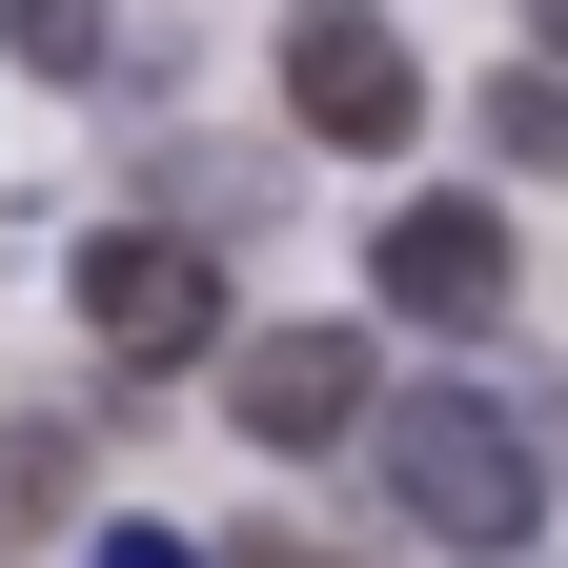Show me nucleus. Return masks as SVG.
<instances>
[{
	"mask_svg": "<svg viewBox=\"0 0 568 568\" xmlns=\"http://www.w3.org/2000/svg\"><path fill=\"white\" fill-rule=\"evenodd\" d=\"M366 447H386V508H406L426 548H467V568H508L528 508H548V487H528V426L487 406V386H406Z\"/></svg>",
	"mask_w": 568,
	"mask_h": 568,
	"instance_id": "obj_1",
	"label": "nucleus"
},
{
	"mask_svg": "<svg viewBox=\"0 0 568 568\" xmlns=\"http://www.w3.org/2000/svg\"><path fill=\"white\" fill-rule=\"evenodd\" d=\"M284 122L345 142V163H406V142H426V61H406V21L305 0V21H284Z\"/></svg>",
	"mask_w": 568,
	"mask_h": 568,
	"instance_id": "obj_2",
	"label": "nucleus"
},
{
	"mask_svg": "<svg viewBox=\"0 0 568 568\" xmlns=\"http://www.w3.org/2000/svg\"><path fill=\"white\" fill-rule=\"evenodd\" d=\"M82 325L122 345V366H203V345H244V325H224V264H203L183 224H102V244H82Z\"/></svg>",
	"mask_w": 568,
	"mask_h": 568,
	"instance_id": "obj_3",
	"label": "nucleus"
},
{
	"mask_svg": "<svg viewBox=\"0 0 568 568\" xmlns=\"http://www.w3.org/2000/svg\"><path fill=\"white\" fill-rule=\"evenodd\" d=\"M224 426L264 467H305V447H345V426H386V386H366L345 325H264V345H224Z\"/></svg>",
	"mask_w": 568,
	"mask_h": 568,
	"instance_id": "obj_4",
	"label": "nucleus"
},
{
	"mask_svg": "<svg viewBox=\"0 0 568 568\" xmlns=\"http://www.w3.org/2000/svg\"><path fill=\"white\" fill-rule=\"evenodd\" d=\"M386 305L406 325H487L508 305V224L487 203H386Z\"/></svg>",
	"mask_w": 568,
	"mask_h": 568,
	"instance_id": "obj_5",
	"label": "nucleus"
},
{
	"mask_svg": "<svg viewBox=\"0 0 568 568\" xmlns=\"http://www.w3.org/2000/svg\"><path fill=\"white\" fill-rule=\"evenodd\" d=\"M0 61H41V82H102V61H122V0H0Z\"/></svg>",
	"mask_w": 568,
	"mask_h": 568,
	"instance_id": "obj_6",
	"label": "nucleus"
},
{
	"mask_svg": "<svg viewBox=\"0 0 568 568\" xmlns=\"http://www.w3.org/2000/svg\"><path fill=\"white\" fill-rule=\"evenodd\" d=\"M487 142H508V163H568V82H508V102H487Z\"/></svg>",
	"mask_w": 568,
	"mask_h": 568,
	"instance_id": "obj_7",
	"label": "nucleus"
},
{
	"mask_svg": "<svg viewBox=\"0 0 568 568\" xmlns=\"http://www.w3.org/2000/svg\"><path fill=\"white\" fill-rule=\"evenodd\" d=\"M102 568H203V548H163V528H102Z\"/></svg>",
	"mask_w": 568,
	"mask_h": 568,
	"instance_id": "obj_8",
	"label": "nucleus"
},
{
	"mask_svg": "<svg viewBox=\"0 0 568 568\" xmlns=\"http://www.w3.org/2000/svg\"><path fill=\"white\" fill-rule=\"evenodd\" d=\"M244 568H325V548H284V528H264V548H244Z\"/></svg>",
	"mask_w": 568,
	"mask_h": 568,
	"instance_id": "obj_9",
	"label": "nucleus"
},
{
	"mask_svg": "<svg viewBox=\"0 0 568 568\" xmlns=\"http://www.w3.org/2000/svg\"><path fill=\"white\" fill-rule=\"evenodd\" d=\"M548 41H568V0H548Z\"/></svg>",
	"mask_w": 568,
	"mask_h": 568,
	"instance_id": "obj_10",
	"label": "nucleus"
}]
</instances>
